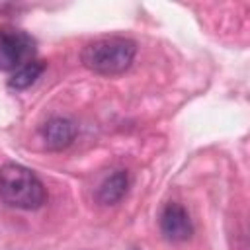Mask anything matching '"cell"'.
<instances>
[{
    "label": "cell",
    "mask_w": 250,
    "mask_h": 250,
    "mask_svg": "<svg viewBox=\"0 0 250 250\" xmlns=\"http://www.w3.org/2000/svg\"><path fill=\"white\" fill-rule=\"evenodd\" d=\"M35 41L21 29H0V70L14 72L33 61Z\"/></svg>",
    "instance_id": "cell-3"
},
{
    "label": "cell",
    "mask_w": 250,
    "mask_h": 250,
    "mask_svg": "<svg viewBox=\"0 0 250 250\" xmlns=\"http://www.w3.org/2000/svg\"><path fill=\"white\" fill-rule=\"evenodd\" d=\"M0 199L8 207L33 211L45 203L47 191L43 182L29 168L8 162L0 168Z\"/></svg>",
    "instance_id": "cell-2"
},
{
    "label": "cell",
    "mask_w": 250,
    "mask_h": 250,
    "mask_svg": "<svg viewBox=\"0 0 250 250\" xmlns=\"http://www.w3.org/2000/svg\"><path fill=\"white\" fill-rule=\"evenodd\" d=\"M43 70H45V62L33 59L27 64H23L18 70H14V74L8 80V86L14 88V90H25L43 74Z\"/></svg>",
    "instance_id": "cell-7"
},
{
    "label": "cell",
    "mask_w": 250,
    "mask_h": 250,
    "mask_svg": "<svg viewBox=\"0 0 250 250\" xmlns=\"http://www.w3.org/2000/svg\"><path fill=\"white\" fill-rule=\"evenodd\" d=\"M135 53H137L135 41L127 37L111 35L86 43L80 53V59L88 70L104 76H113L125 72L131 66Z\"/></svg>",
    "instance_id": "cell-1"
},
{
    "label": "cell",
    "mask_w": 250,
    "mask_h": 250,
    "mask_svg": "<svg viewBox=\"0 0 250 250\" xmlns=\"http://www.w3.org/2000/svg\"><path fill=\"white\" fill-rule=\"evenodd\" d=\"M39 133H41V139L47 148L62 150L72 145V141L76 139L78 127L68 117H51L41 125Z\"/></svg>",
    "instance_id": "cell-5"
},
{
    "label": "cell",
    "mask_w": 250,
    "mask_h": 250,
    "mask_svg": "<svg viewBox=\"0 0 250 250\" xmlns=\"http://www.w3.org/2000/svg\"><path fill=\"white\" fill-rule=\"evenodd\" d=\"M160 232L166 240L170 242H186L191 238L193 234V225L189 219V213L186 211L184 205L170 201L164 205V209L160 211Z\"/></svg>",
    "instance_id": "cell-4"
},
{
    "label": "cell",
    "mask_w": 250,
    "mask_h": 250,
    "mask_svg": "<svg viewBox=\"0 0 250 250\" xmlns=\"http://www.w3.org/2000/svg\"><path fill=\"white\" fill-rule=\"evenodd\" d=\"M127 189H129V174L125 170H115L100 184L96 191V199L102 205H115L123 199Z\"/></svg>",
    "instance_id": "cell-6"
}]
</instances>
